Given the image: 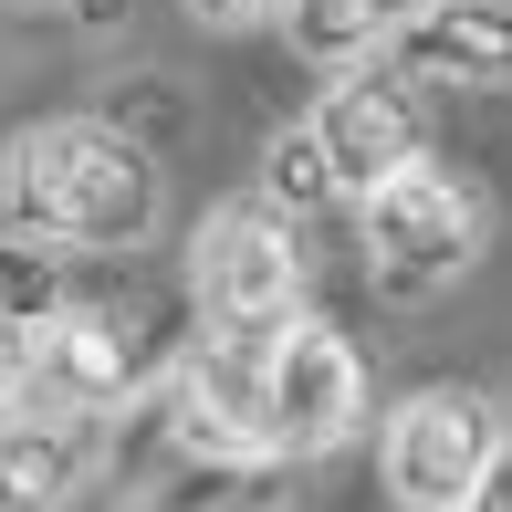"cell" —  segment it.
<instances>
[{
  "label": "cell",
  "mask_w": 512,
  "mask_h": 512,
  "mask_svg": "<svg viewBox=\"0 0 512 512\" xmlns=\"http://www.w3.org/2000/svg\"><path fill=\"white\" fill-rule=\"evenodd\" d=\"M0 220L21 241L74 251H126L157 230V157L95 115H42L0 147Z\"/></svg>",
  "instance_id": "obj_1"
},
{
  "label": "cell",
  "mask_w": 512,
  "mask_h": 512,
  "mask_svg": "<svg viewBox=\"0 0 512 512\" xmlns=\"http://www.w3.org/2000/svg\"><path fill=\"white\" fill-rule=\"evenodd\" d=\"M356 220H366V283L377 293H439L481 262V189L429 168V157L387 168L356 199Z\"/></svg>",
  "instance_id": "obj_2"
},
{
  "label": "cell",
  "mask_w": 512,
  "mask_h": 512,
  "mask_svg": "<svg viewBox=\"0 0 512 512\" xmlns=\"http://www.w3.org/2000/svg\"><path fill=\"white\" fill-rule=\"evenodd\" d=\"M377 471H387V502L408 512H471V492L502 471V408L481 387H418L387 408Z\"/></svg>",
  "instance_id": "obj_3"
},
{
  "label": "cell",
  "mask_w": 512,
  "mask_h": 512,
  "mask_svg": "<svg viewBox=\"0 0 512 512\" xmlns=\"http://www.w3.org/2000/svg\"><path fill=\"white\" fill-rule=\"evenodd\" d=\"M366 429V366L324 314H283L262 356V460H324Z\"/></svg>",
  "instance_id": "obj_4"
},
{
  "label": "cell",
  "mask_w": 512,
  "mask_h": 512,
  "mask_svg": "<svg viewBox=\"0 0 512 512\" xmlns=\"http://www.w3.org/2000/svg\"><path fill=\"white\" fill-rule=\"evenodd\" d=\"M189 293L209 324H272V314H304V220L262 199H230L199 220L189 241Z\"/></svg>",
  "instance_id": "obj_5"
},
{
  "label": "cell",
  "mask_w": 512,
  "mask_h": 512,
  "mask_svg": "<svg viewBox=\"0 0 512 512\" xmlns=\"http://www.w3.org/2000/svg\"><path fill=\"white\" fill-rule=\"evenodd\" d=\"M304 136H314V157H324V178H335V199H366L387 168H408V157H429V126H418V95L387 63H345L335 84L314 95L304 115Z\"/></svg>",
  "instance_id": "obj_6"
},
{
  "label": "cell",
  "mask_w": 512,
  "mask_h": 512,
  "mask_svg": "<svg viewBox=\"0 0 512 512\" xmlns=\"http://www.w3.org/2000/svg\"><path fill=\"white\" fill-rule=\"evenodd\" d=\"M136 387V324L105 304H53L42 324H21V398L11 408H53V418H105Z\"/></svg>",
  "instance_id": "obj_7"
},
{
  "label": "cell",
  "mask_w": 512,
  "mask_h": 512,
  "mask_svg": "<svg viewBox=\"0 0 512 512\" xmlns=\"http://www.w3.org/2000/svg\"><path fill=\"white\" fill-rule=\"evenodd\" d=\"M387 74L398 84H450V95H492L512 74V11L502 0H418L387 21Z\"/></svg>",
  "instance_id": "obj_8"
},
{
  "label": "cell",
  "mask_w": 512,
  "mask_h": 512,
  "mask_svg": "<svg viewBox=\"0 0 512 512\" xmlns=\"http://www.w3.org/2000/svg\"><path fill=\"white\" fill-rule=\"evenodd\" d=\"M84 481H95V439H84V418L0 408V512H74Z\"/></svg>",
  "instance_id": "obj_9"
},
{
  "label": "cell",
  "mask_w": 512,
  "mask_h": 512,
  "mask_svg": "<svg viewBox=\"0 0 512 512\" xmlns=\"http://www.w3.org/2000/svg\"><path fill=\"white\" fill-rule=\"evenodd\" d=\"M418 11V0H283V32H293V53H314V63H377V42H387V21Z\"/></svg>",
  "instance_id": "obj_10"
},
{
  "label": "cell",
  "mask_w": 512,
  "mask_h": 512,
  "mask_svg": "<svg viewBox=\"0 0 512 512\" xmlns=\"http://www.w3.org/2000/svg\"><path fill=\"white\" fill-rule=\"evenodd\" d=\"M262 209H283V220H314V209H335V178H324V157H314V136L304 126H283L262 147Z\"/></svg>",
  "instance_id": "obj_11"
},
{
  "label": "cell",
  "mask_w": 512,
  "mask_h": 512,
  "mask_svg": "<svg viewBox=\"0 0 512 512\" xmlns=\"http://www.w3.org/2000/svg\"><path fill=\"white\" fill-rule=\"evenodd\" d=\"M53 304H63V251L11 230V241H0V324H42Z\"/></svg>",
  "instance_id": "obj_12"
},
{
  "label": "cell",
  "mask_w": 512,
  "mask_h": 512,
  "mask_svg": "<svg viewBox=\"0 0 512 512\" xmlns=\"http://www.w3.org/2000/svg\"><path fill=\"white\" fill-rule=\"evenodd\" d=\"M189 21H209V32H241V21H272L283 0H178Z\"/></svg>",
  "instance_id": "obj_13"
},
{
  "label": "cell",
  "mask_w": 512,
  "mask_h": 512,
  "mask_svg": "<svg viewBox=\"0 0 512 512\" xmlns=\"http://www.w3.org/2000/svg\"><path fill=\"white\" fill-rule=\"evenodd\" d=\"M21 398V324H0V408Z\"/></svg>",
  "instance_id": "obj_14"
}]
</instances>
